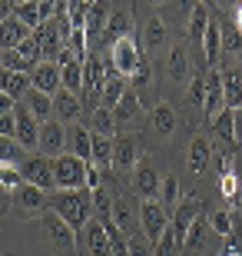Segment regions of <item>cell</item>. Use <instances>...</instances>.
Masks as SVG:
<instances>
[{
  "label": "cell",
  "instance_id": "1",
  "mask_svg": "<svg viewBox=\"0 0 242 256\" xmlns=\"http://www.w3.org/2000/svg\"><path fill=\"white\" fill-rule=\"evenodd\" d=\"M50 210H53L56 216H63L76 233H83V226L96 216L93 193L90 190H53L50 193Z\"/></svg>",
  "mask_w": 242,
  "mask_h": 256
},
{
  "label": "cell",
  "instance_id": "2",
  "mask_svg": "<svg viewBox=\"0 0 242 256\" xmlns=\"http://www.w3.org/2000/svg\"><path fill=\"white\" fill-rule=\"evenodd\" d=\"M37 223H40V236H43V243H47V250L53 256H80V233L63 216L47 210Z\"/></svg>",
  "mask_w": 242,
  "mask_h": 256
},
{
  "label": "cell",
  "instance_id": "3",
  "mask_svg": "<svg viewBox=\"0 0 242 256\" xmlns=\"http://www.w3.org/2000/svg\"><path fill=\"white\" fill-rule=\"evenodd\" d=\"M146 60V50H143L140 40H116L110 47V54H106V70H113V74H120V76H133L136 70H140V64Z\"/></svg>",
  "mask_w": 242,
  "mask_h": 256
},
{
  "label": "cell",
  "instance_id": "4",
  "mask_svg": "<svg viewBox=\"0 0 242 256\" xmlns=\"http://www.w3.org/2000/svg\"><path fill=\"white\" fill-rule=\"evenodd\" d=\"M113 226L123 236L140 233V200L130 190H116V196H113Z\"/></svg>",
  "mask_w": 242,
  "mask_h": 256
},
{
  "label": "cell",
  "instance_id": "5",
  "mask_svg": "<svg viewBox=\"0 0 242 256\" xmlns=\"http://www.w3.org/2000/svg\"><path fill=\"white\" fill-rule=\"evenodd\" d=\"M86 166L90 163L76 160L70 153H60L53 160V180L56 190H86Z\"/></svg>",
  "mask_w": 242,
  "mask_h": 256
},
{
  "label": "cell",
  "instance_id": "6",
  "mask_svg": "<svg viewBox=\"0 0 242 256\" xmlns=\"http://www.w3.org/2000/svg\"><path fill=\"white\" fill-rule=\"evenodd\" d=\"M143 160V140L136 133H116L113 136V170L120 173H133L136 163Z\"/></svg>",
  "mask_w": 242,
  "mask_h": 256
},
{
  "label": "cell",
  "instance_id": "7",
  "mask_svg": "<svg viewBox=\"0 0 242 256\" xmlns=\"http://www.w3.org/2000/svg\"><path fill=\"white\" fill-rule=\"evenodd\" d=\"M23 183L30 186H40V190H56V180H53V160L43 156V153H27V160L17 166Z\"/></svg>",
  "mask_w": 242,
  "mask_h": 256
},
{
  "label": "cell",
  "instance_id": "8",
  "mask_svg": "<svg viewBox=\"0 0 242 256\" xmlns=\"http://www.w3.org/2000/svg\"><path fill=\"white\" fill-rule=\"evenodd\" d=\"M13 210H17L23 220H40L50 210V193L40 190V186H30V183H20L13 190Z\"/></svg>",
  "mask_w": 242,
  "mask_h": 256
},
{
  "label": "cell",
  "instance_id": "9",
  "mask_svg": "<svg viewBox=\"0 0 242 256\" xmlns=\"http://www.w3.org/2000/svg\"><path fill=\"white\" fill-rule=\"evenodd\" d=\"M159 170L156 163L149 160V156H143L140 163H136V170L130 173V193L136 200H159Z\"/></svg>",
  "mask_w": 242,
  "mask_h": 256
},
{
  "label": "cell",
  "instance_id": "10",
  "mask_svg": "<svg viewBox=\"0 0 242 256\" xmlns=\"http://www.w3.org/2000/svg\"><path fill=\"white\" fill-rule=\"evenodd\" d=\"M176 126H179V116H176V110H173V104H166V100H156V104L149 106V114H146V130H149V136H153V140L166 143L169 136L176 133Z\"/></svg>",
  "mask_w": 242,
  "mask_h": 256
},
{
  "label": "cell",
  "instance_id": "11",
  "mask_svg": "<svg viewBox=\"0 0 242 256\" xmlns=\"http://www.w3.org/2000/svg\"><path fill=\"white\" fill-rule=\"evenodd\" d=\"M169 226V210L159 200H140V230L149 243H156L163 236V230Z\"/></svg>",
  "mask_w": 242,
  "mask_h": 256
},
{
  "label": "cell",
  "instance_id": "12",
  "mask_svg": "<svg viewBox=\"0 0 242 256\" xmlns=\"http://www.w3.org/2000/svg\"><path fill=\"white\" fill-rule=\"evenodd\" d=\"M80 256H113V243L106 236V226L96 216L80 233Z\"/></svg>",
  "mask_w": 242,
  "mask_h": 256
},
{
  "label": "cell",
  "instance_id": "13",
  "mask_svg": "<svg viewBox=\"0 0 242 256\" xmlns=\"http://www.w3.org/2000/svg\"><path fill=\"white\" fill-rule=\"evenodd\" d=\"M199 216H203V203H199L196 196H183V200H179V206L173 210V216H169V226H173V233H176L179 246L186 243L189 226H193Z\"/></svg>",
  "mask_w": 242,
  "mask_h": 256
},
{
  "label": "cell",
  "instance_id": "14",
  "mask_svg": "<svg viewBox=\"0 0 242 256\" xmlns=\"http://www.w3.org/2000/svg\"><path fill=\"white\" fill-rule=\"evenodd\" d=\"M166 76L173 80V84H183L186 86L189 80H193V60H189V50L183 47V44H169V50H166Z\"/></svg>",
  "mask_w": 242,
  "mask_h": 256
},
{
  "label": "cell",
  "instance_id": "15",
  "mask_svg": "<svg viewBox=\"0 0 242 256\" xmlns=\"http://www.w3.org/2000/svg\"><path fill=\"white\" fill-rule=\"evenodd\" d=\"M13 120H17V133H13V140L23 146V150H33V146H40V120L33 114H30L23 104H17V110H13Z\"/></svg>",
  "mask_w": 242,
  "mask_h": 256
},
{
  "label": "cell",
  "instance_id": "16",
  "mask_svg": "<svg viewBox=\"0 0 242 256\" xmlns=\"http://www.w3.org/2000/svg\"><path fill=\"white\" fill-rule=\"evenodd\" d=\"M110 114H113V124L116 126H126V133H130V126H140L143 120H146V116H143V104H140V96H136L133 86L123 94V100L113 106Z\"/></svg>",
  "mask_w": 242,
  "mask_h": 256
},
{
  "label": "cell",
  "instance_id": "17",
  "mask_svg": "<svg viewBox=\"0 0 242 256\" xmlns=\"http://www.w3.org/2000/svg\"><path fill=\"white\" fill-rule=\"evenodd\" d=\"M226 110V94H223V74L219 70H209L206 74V104H203V114L213 126V120Z\"/></svg>",
  "mask_w": 242,
  "mask_h": 256
},
{
  "label": "cell",
  "instance_id": "18",
  "mask_svg": "<svg viewBox=\"0 0 242 256\" xmlns=\"http://www.w3.org/2000/svg\"><path fill=\"white\" fill-rule=\"evenodd\" d=\"M66 153L90 163V156H93V130L83 124H70L66 126Z\"/></svg>",
  "mask_w": 242,
  "mask_h": 256
},
{
  "label": "cell",
  "instance_id": "19",
  "mask_svg": "<svg viewBox=\"0 0 242 256\" xmlns=\"http://www.w3.org/2000/svg\"><path fill=\"white\" fill-rule=\"evenodd\" d=\"M40 153L56 160L60 153H66V126L60 120H47L40 126Z\"/></svg>",
  "mask_w": 242,
  "mask_h": 256
},
{
  "label": "cell",
  "instance_id": "20",
  "mask_svg": "<svg viewBox=\"0 0 242 256\" xmlns=\"http://www.w3.org/2000/svg\"><path fill=\"white\" fill-rule=\"evenodd\" d=\"M209 163H213V143L206 140V136H193L186 146V166L193 176H206L209 170Z\"/></svg>",
  "mask_w": 242,
  "mask_h": 256
},
{
  "label": "cell",
  "instance_id": "21",
  "mask_svg": "<svg viewBox=\"0 0 242 256\" xmlns=\"http://www.w3.org/2000/svg\"><path fill=\"white\" fill-rule=\"evenodd\" d=\"M209 24H213V14H209V7H206V4H193V7H189V24H186V40H189V47H199V50H203V40H206V30H209Z\"/></svg>",
  "mask_w": 242,
  "mask_h": 256
},
{
  "label": "cell",
  "instance_id": "22",
  "mask_svg": "<svg viewBox=\"0 0 242 256\" xmlns=\"http://www.w3.org/2000/svg\"><path fill=\"white\" fill-rule=\"evenodd\" d=\"M53 116L63 126L80 124V116H83V100H80L76 94H70V90H60V94L53 96Z\"/></svg>",
  "mask_w": 242,
  "mask_h": 256
},
{
  "label": "cell",
  "instance_id": "23",
  "mask_svg": "<svg viewBox=\"0 0 242 256\" xmlns=\"http://www.w3.org/2000/svg\"><path fill=\"white\" fill-rule=\"evenodd\" d=\"M103 84H106V60L100 54H90L83 64V94L86 96H100Z\"/></svg>",
  "mask_w": 242,
  "mask_h": 256
},
{
  "label": "cell",
  "instance_id": "24",
  "mask_svg": "<svg viewBox=\"0 0 242 256\" xmlns=\"http://www.w3.org/2000/svg\"><path fill=\"white\" fill-rule=\"evenodd\" d=\"M30 80H33V90H40V94H47V96H56L60 90H63L60 66H56V64H40L37 70L30 74Z\"/></svg>",
  "mask_w": 242,
  "mask_h": 256
},
{
  "label": "cell",
  "instance_id": "25",
  "mask_svg": "<svg viewBox=\"0 0 242 256\" xmlns=\"http://www.w3.org/2000/svg\"><path fill=\"white\" fill-rule=\"evenodd\" d=\"M219 57H223V30H219V17H213V24H209V30H206V40H203L206 74L219 66Z\"/></svg>",
  "mask_w": 242,
  "mask_h": 256
},
{
  "label": "cell",
  "instance_id": "26",
  "mask_svg": "<svg viewBox=\"0 0 242 256\" xmlns=\"http://www.w3.org/2000/svg\"><path fill=\"white\" fill-rule=\"evenodd\" d=\"M130 30H133L130 10H126V7H113V17H110V24H106L103 44H106V47H113L116 40H126V37H130Z\"/></svg>",
  "mask_w": 242,
  "mask_h": 256
},
{
  "label": "cell",
  "instance_id": "27",
  "mask_svg": "<svg viewBox=\"0 0 242 256\" xmlns=\"http://www.w3.org/2000/svg\"><path fill=\"white\" fill-rule=\"evenodd\" d=\"M169 44V30L166 24H163V17H153L146 20V27H143V50H149V54H156V50H163Z\"/></svg>",
  "mask_w": 242,
  "mask_h": 256
},
{
  "label": "cell",
  "instance_id": "28",
  "mask_svg": "<svg viewBox=\"0 0 242 256\" xmlns=\"http://www.w3.org/2000/svg\"><path fill=\"white\" fill-rule=\"evenodd\" d=\"M27 37H30V30L23 27V24H20L17 17H7L3 24H0V50H3V54L17 50Z\"/></svg>",
  "mask_w": 242,
  "mask_h": 256
},
{
  "label": "cell",
  "instance_id": "29",
  "mask_svg": "<svg viewBox=\"0 0 242 256\" xmlns=\"http://www.w3.org/2000/svg\"><path fill=\"white\" fill-rule=\"evenodd\" d=\"M130 90V84H126V76L113 74V70H106V84H103V94H100V106H106V110H113V106L123 100V94Z\"/></svg>",
  "mask_w": 242,
  "mask_h": 256
},
{
  "label": "cell",
  "instance_id": "30",
  "mask_svg": "<svg viewBox=\"0 0 242 256\" xmlns=\"http://www.w3.org/2000/svg\"><path fill=\"white\" fill-rule=\"evenodd\" d=\"M209 236H216L213 230H209V216H199V220L193 223V226H189L183 250H189V253H203V250L209 246Z\"/></svg>",
  "mask_w": 242,
  "mask_h": 256
},
{
  "label": "cell",
  "instance_id": "31",
  "mask_svg": "<svg viewBox=\"0 0 242 256\" xmlns=\"http://www.w3.org/2000/svg\"><path fill=\"white\" fill-rule=\"evenodd\" d=\"M223 94H226V106L239 114L242 110V70H226L223 74Z\"/></svg>",
  "mask_w": 242,
  "mask_h": 256
},
{
  "label": "cell",
  "instance_id": "32",
  "mask_svg": "<svg viewBox=\"0 0 242 256\" xmlns=\"http://www.w3.org/2000/svg\"><path fill=\"white\" fill-rule=\"evenodd\" d=\"M110 17H113V7H110V4H93L90 20H86V37H90V40H103Z\"/></svg>",
  "mask_w": 242,
  "mask_h": 256
},
{
  "label": "cell",
  "instance_id": "33",
  "mask_svg": "<svg viewBox=\"0 0 242 256\" xmlns=\"http://www.w3.org/2000/svg\"><path fill=\"white\" fill-rule=\"evenodd\" d=\"M23 106H27L30 114L37 116L40 124H47V120H53V96L40 94V90H30V94L23 96Z\"/></svg>",
  "mask_w": 242,
  "mask_h": 256
},
{
  "label": "cell",
  "instance_id": "34",
  "mask_svg": "<svg viewBox=\"0 0 242 256\" xmlns=\"http://www.w3.org/2000/svg\"><path fill=\"white\" fill-rule=\"evenodd\" d=\"M219 193H223V200L229 203V213L242 206V180H239V173H236V170L219 176Z\"/></svg>",
  "mask_w": 242,
  "mask_h": 256
},
{
  "label": "cell",
  "instance_id": "35",
  "mask_svg": "<svg viewBox=\"0 0 242 256\" xmlns=\"http://www.w3.org/2000/svg\"><path fill=\"white\" fill-rule=\"evenodd\" d=\"M213 130H216V136H219V140L233 150L236 143H239V136H236V110H229V106H226L223 114L213 120Z\"/></svg>",
  "mask_w": 242,
  "mask_h": 256
},
{
  "label": "cell",
  "instance_id": "36",
  "mask_svg": "<svg viewBox=\"0 0 242 256\" xmlns=\"http://www.w3.org/2000/svg\"><path fill=\"white\" fill-rule=\"evenodd\" d=\"M96 170H113V136L93 133V156H90Z\"/></svg>",
  "mask_w": 242,
  "mask_h": 256
},
{
  "label": "cell",
  "instance_id": "37",
  "mask_svg": "<svg viewBox=\"0 0 242 256\" xmlns=\"http://www.w3.org/2000/svg\"><path fill=\"white\" fill-rule=\"evenodd\" d=\"M179 200H183V186H179V176L166 173L163 183H159V203L169 210V216H173V210L179 206Z\"/></svg>",
  "mask_w": 242,
  "mask_h": 256
},
{
  "label": "cell",
  "instance_id": "38",
  "mask_svg": "<svg viewBox=\"0 0 242 256\" xmlns=\"http://www.w3.org/2000/svg\"><path fill=\"white\" fill-rule=\"evenodd\" d=\"M60 80H63V90H70V94H83V64L80 60H73V64L60 66Z\"/></svg>",
  "mask_w": 242,
  "mask_h": 256
},
{
  "label": "cell",
  "instance_id": "39",
  "mask_svg": "<svg viewBox=\"0 0 242 256\" xmlns=\"http://www.w3.org/2000/svg\"><path fill=\"white\" fill-rule=\"evenodd\" d=\"M23 160H27V150L13 136H0V163L3 166H20Z\"/></svg>",
  "mask_w": 242,
  "mask_h": 256
},
{
  "label": "cell",
  "instance_id": "40",
  "mask_svg": "<svg viewBox=\"0 0 242 256\" xmlns=\"http://www.w3.org/2000/svg\"><path fill=\"white\" fill-rule=\"evenodd\" d=\"M13 17H17L30 34L43 24V20H40V4H37V0H23V4H17V7H13Z\"/></svg>",
  "mask_w": 242,
  "mask_h": 256
},
{
  "label": "cell",
  "instance_id": "41",
  "mask_svg": "<svg viewBox=\"0 0 242 256\" xmlns=\"http://www.w3.org/2000/svg\"><path fill=\"white\" fill-rule=\"evenodd\" d=\"M130 80H133V90H136V96H140V104H143V100H149V90H153V64L143 60L140 70H136Z\"/></svg>",
  "mask_w": 242,
  "mask_h": 256
},
{
  "label": "cell",
  "instance_id": "42",
  "mask_svg": "<svg viewBox=\"0 0 242 256\" xmlns=\"http://www.w3.org/2000/svg\"><path fill=\"white\" fill-rule=\"evenodd\" d=\"M90 10H93V4H90V0H73V4L66 7V24H70V30H86Z\"/></svg>",
  "mask_w": 242,
  "mask_h": 256
},
{
  "label": "cell",
  "instance_id": "43",
  "mask_svg": "<svg viewBox=\"0 0 242 256\" xmlns=\"http://www.w3.org/2000/svg\"><path fill=\"white\" fill-rule=\"evenodd\" d=\"M90 130L100 133V136H116V124H113V114L106 106H96L93 116H90Z\"/></svg>",
  "mask_w": 242,
  "mask_h": 256
},
{
  "label": "cell",
  "instance_id": "44",
  "mask_svg": "<svg viewBox=\"0 0 242 256\" xmlns=\"http://www.w3.org/2000/svg\"><path fill=\"white\" fill-rule=\"evenodd\" d=\"M17 54H20V60H23L30 70H37V66L43 64V50H40V44H37V37H33V34H30V37L17 47Z\"/></svg>",
  "mask_w": 242,
  "mask_h": 256
},
{
  "label": "cell",
  "instance_id": "45",
  "mask_svg": "<svg viewBox=\"0 0 242 256\" xmlns=\"http://www.w3.org/2000/svg\"><path fill=\"white\" fill-rule=\"evenodd\" d=\"M209 230H213L216 236H233L236 233V220H233V213H229V210H216L213 216H209Z\"/></svg>",
  "mask_w": 242,
  "mask_h": 256
},
{
  "label": "cell",
  "instance_id": "46",
  "mask_svg": "<svg viewBox=\"0 0 242 256\" xmlns=\"http://www.w3.org/2000/svg\"><path fill=\"white\" fill-rule=\"evenodd\" d=\"M179 240H176V233H173V226H166L163 230V236L153 243V256H179Z\"/></svg>",
  "mask_w": 242,
  "mask_h": 256
},
{
  "label": "cell",
  "instance_id": "47",
  "mask_svg": "<svg viewBox=\"0 0 242 256\" xmlns=\"http://www.w3.org/2000/svg\"><path fill=\"white\" fill-rule=\"evenodd\" d=\"M186 104L189 106H203L206 104V74H199V70H196L193 80L186 84Z\"/></svg>",
  "mask_w": 242,
  "mask_h": 256
},
{
  "label": "cell",
  "instance_id": "48",
  "mask_svg": "<svg viewBox=\"0 0 242 256\" xmlns=\"http://www.w3.org/2000/svg\"><path fill=\"white\" fill-rule=\"evenodd\" d=\"M219 30H223V50L226 54H242V34L236 30V24H223L219 20Z\"/></svg>",
  "mask_w": 242,
  "mask_h": 256
},
{
  "label": "cell",
  "instance_id": "49",
  "mask_svg": "<svg viewBox=\"0 0 242 256\" xmlns=\"http://www.w3.org/2000/svg\"><path fill=\"white\" fill-rule=\"evenodd\" d=\"M126 256H153V243L143 236V230L126 236Z\"/></svg>",
  "mask_w": 242,
  "mask_h": 256
},
{
  "label": "cell",
  "instance_id": "50",
  "mask_svg": "<svg viewBox=\"0 0 242 256\" xmlns=\"http://www.w3.org/2000/svg\"><path fill=\"white\" fill-rule=\"evenodd\" d=\"M13 133H17V120H13V114L0 116V136H13Z\"/></svg>",
  "mask_w": 242,
  "mask_h": 256
},
{
  "label": "cell",
  "instance_id": "51",
  "mask_svg": "<svg viewBox=\"0 0 242 256\" xmlns=\"http://www.w3.org/2000/svg\"><path fill=\"white\" fill-rule=\"evenodd\" d=\"M7 210H13V190H7V186H0V216H3Z\"/></svg>",
  "mask_w": 242,
  "mask_h": 256
},
{
  "label": "cell",
  "instance_id": "52",
  "mask_svg": "<svg viewBox=\"0 0 242 256\" xmlns=\"http://www.w3.org/2000/svg\"><path fill=\"white\" fill-rule=\"evenodd\" d=\"M13 110H17V100L7 96V94H0V116H10Z\"/></svg>",
  "mask_w": 242,
  "mask_h": 256
},
{
  "label": "cell",
  "instance_id": "53",
  "mask_svg": "<svg viewBox=\"0 0 242 256\" xmlns=\"http://www.w3.org/2000/svg\"><path fill=\"white\" fill-rule=\"evenodd\" d=\"M233 24H236V30H239V34H242V4H239V7H236V20H233Z\"/></svg>",
  "mask_w": 242,
  "mask_h": 256
},
{
  "label": "cell",
  "instance_id": "54",
  "mask_svg": "<svg viewBox=\"0 0 242 256\" xmlns=\"http://www.w3.org/2000/svg\"><path fill=\"white\" fill-rule=\"evenodd\" d=\"M223 256H242V250H236V246H233V243H229V246H226V250H223Z\"/></svg>",
  "mask_w": 242,
  "mask_h": 256
},
{
  "label": "cell",
  "instance_id": "55",
  "mask_svg": "<svg viewBox=\"0 0 242 256\" xmlns=\"http://www.w3.org/2000/svg\"><path fill=\"white\" fill-rule=\"evenodd\" d=\"M0 57H3V50H0Z\"/></svg>",
  "mask_w": 242,
  "mask_h": 256
}]
</instances>
